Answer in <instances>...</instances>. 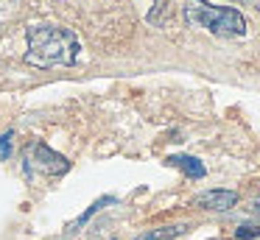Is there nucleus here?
Returning a JSON list of instances; mask_svg holds the SVG:
<instances>
[{"label": "nucleus", "instance_id": "obj_5", "mask_svg": "<svg viewBox=\"0 0 260 240\" xmlns=\"http://www.w3.org/2000/svg\"><path fill=\"white\" fill-rule=\"evenodd\" d=\"M168 165L179 167L187 179H202L207 173V167L196 159V156H187V154H176V156H168Z\"/></svg>", "mask_w": 260, "mask_h": 240}, {"label": "nucleus", "instance_id": "obj_7", "mask_svg": "<svg viewBox=\"0 0 260 240\" xmlns=\"http://www.w3.org/2000/svg\"><path fill=\"white\" fill-rule=\"evenodd\" d=\"M104 204H115V198H112V195H104V198H98V201H95V204H92V207H90V210H87V212H84V215H79V218H76V221H73V223H70V232H73V229H79V226H81V223H87V221H90V218H92V215H95V212H98V210H104Z\"/></svg>", "mask_w": 260, "mask_h": 240}, {"label": "nucleus", "instance_id": "obj_1", "mask_svg": "<svg viewBox=\"0 0 260 240\" xmlns=\"http://www.w3.org/2000/svg\"><path fill=\"white\" fill-rule=\"evenodd\" d=\"M25 64L45 70V67H68L79 59V37L64 25H51V22H34L25 31Z\"/></svg>", "mask_w": 260, "mask_h": 240}, {"label": "nucleus", "instance_id": "obj_3", "mask_svg": "<svg viewBox=\"0 0 260 240\" xmlns=\"http://www.w3.org/2000/svg\"><path fill=\"white\" fill-rule=\"evenodd\" d=\"M25 170H28V176H34V173L37 176H62L70 170V162L48 145L37 143L25 151Z\"/></svg>", "mask_w": 260, "mask_h": 240}, {"label": "nucleus", "instance_id": "obj_6", "mask_svg": "<svg viewBox=\"0 0 260 240\" xmlns=\"http://www.w3.org/2000/svg\"><path fill=\"white\" fill-rule=\"evenodd\" d=\"M185 232H187V226L176 223V226H162V229H154V232H146V234H140L137 240H171V237L185 234Z\"/></svg>", "mask_w": 260, "mask_h": 240}, {"label": "nucleus", "instance_id": "obj_4", "mask_svg": "<svg viewBox=\"0 0 260 240\" xmlns=\"http://www.w3.org/2000/svg\"><path fill=\"white\" fill-rule=\"evenodd\" d=\"M193 204L202 210H213V212H226L238 204V193L235 190H204L193 198Z\"/></svg>", "mask_w": 260, "mask_h": 240}, {"label": "nucleus", "instance_id": "obj_9", "mask_svg": "<svg viewBox=\"0 0 260 240\" xmlns=\"http://www.w3.org/2000/svg\"><path fill=\"white\" fill-rule=\"evenodd\" d=\"M0 156H3V159L9 156V134L6 137H0Z\"/></svg>", "mask_w": 260, "mask_h": 240}, {"label": "nucleus", "instance_id": "obj_8", "mask_svg": "<svg viewBox=\"0 0 260 240\" xmlns=\"http://www.w3.org/2000/svg\"><path fill=\"white\" fill-rule=\"evenodd\" d=\"M235 237H241V240H246V237H260V226H254V223L249 226V223H246V226H241V229L235 232Z\"/></svg>", "mask_w": 260, "mask_h": 240}, {"label": "nucleus", "instance_id": "obj_2", "mask_svg": "<svg viewBox=\"0 0 260 240\" xmlns=\"http://www.w3.org/2000/svg\"><path fill=\"white\" fill-rule=\"evenodd\" d=\"M182 14H185V22L190 28H202V31H210L215 37H246V17L241 14L232 6H213L204 3V0H185L182 6Z\"/></svg>", "mask_w": 260, "mask_h": 240}]
</instances>
